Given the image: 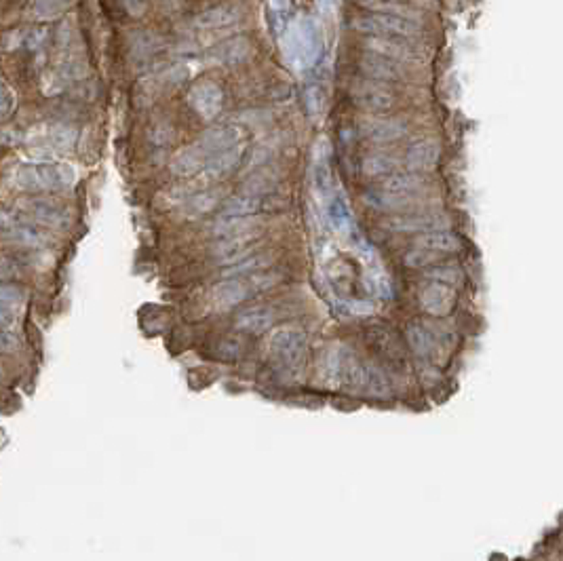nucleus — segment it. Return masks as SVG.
Wrapping results in <instances>:
<instances>
[{"mask_svg": "<svg viewBox=\"0 0 563 561\" xmlns=\"http://www.w3.org/2000/svg\"><path fill=\"white\" fill-rule=\"evenodd\" d=\"M76 179L74 167L70 165H59V163H28V165H19L13 175L11 182L15 188L19 190H64L68 186H72Z\"/></svg>", "mask_w": 563, "mask_h": 561, "instance_id": "f257e3e1", "label": "nucleus"}, {"mask_svg": "<svg viewBox=\"0 0 563 561\" xmlns=\"http://www.w3.org/2000/svg\"><path fill=\"white\" fill-rule=\"evenodd\" d=\"M355 28L382 38H416L422 32L418 19H412L403 13H395V6H380L372 15H365L355 21Z\"/></svg>", "mask_w": 563, "mask_h": 561, "instance_id": "f03ea898", "label": "nucleus"}, {"mask_svg": "<svg viewBox=\"0 0 563 561\" xmlns=\"http://www.w3.org/2000/svg\"><path fill=\"white\" fill-rule=\"evenodd\" d=\"M350 100H352V104L357 108L367 110V112H378V114L393 110L395 104H397L395 93L389 87H384V85H380L376 81L355 83L352 89H350Z\"/></svg>", "mask_w": 563, "mask_h": 561, "instance_id": "7ed1b4c3", "label": "nucleus"}, {"mask_svg": "<svg viewBox=\"0 0 563 561\" xmlns=\"http://www.w3.org/2000/svg\"><path fill=\"white\" fill-rule=\"evenodd\" d=\"M271 353L287 367H297L306 353V333L297 327H281L271 338Z\"/></svg>", "mask_w": 563, "mask_h": 561, "instance_id": "20e7f679", "label": "nucleus"}, {"mask_svg": "<svg viewBox=\"0 0 563 561\" xmlns=\"http://www.w3.org/2000/svg\"><path fill=\"white\" fill-rule=\"evenodd\" d=\"M17 207L28 220L38 222V224H47L53 228H66L70 224L68 209L57 203L45 201V199H25V201H19Z\"/></svg>", "mask_w": 563, "mask_h": 561, "instance_id": "39448f33", "label": "nucleus"}, {"mask_svg": "<svg viewBox=\"0 0 563 561\" xmlns=\"http://www.w3.org/2000/svg\"><path fill=\"white\" fill-rule=\"evenodd\" d=\"M359 131L365 140L374 141V143H391V141L401 140L408 134V125L401 119L372 117L359 123Z\"/></svg>", "mask_w": 563, "mask_h": 561, "instance_id": "423d86ee", "label": "nucleus"}, {"mask_svg": "<svg viewBox=\"0 0 563 561\" xmlns=\"http://www.w3.org/2000/svg\"><path fill=\"white\" fill-rule=\"evenodd\" d=\"M418 302H420L422 310H426L428 314H432V317H445V314H449L454 310L456 289L430 280L428 285H424L422 289H420Z\"/></svg>", "mask_w": 563, "mask_h": 561, "instance_id": "0eeeda50", "label": "nucleus"}, {"mask_svg": "<svg viewBox=\"0 0 563 561\" xmlns=\"http://www.w3.org/2000/svg\"><path fill=\"white\" fill-rule=\"evenodd\" d=\"M365 47L369 49V53L389 57L393 61H412V59H420V53L414 45H410L405 38H382V36H367L365 38Z\"/></svg>", "mask_w": 563, "mask_h": 561, "instance_id": "6e6552de", "label": "nucleus"}, {"mask_svg": "<svg viewBox=\"0 0 563 561\" xmlns=\"http://www.w3.org/2000/svg\"><path fill=\"white\" fill-rule=\"evenodd\" d=\"M254 291L256 289L251 287V280L243 279V277L226 279L213 287V304L220 310H228V308L245 302Z\"/></svg>", "mask_w": 563, "mask_h": 561, "instance_id": "1a4fd4ad", "label": "nucleus"}, {"mask_svg": "<svg viewBox=\"0 0 563 561\" xmlns=\"http://www.w3.org/2000/svg\"><path fill=\"white\" fill-rule=\"evenodd\" d=\"M389 226L397 232H434L447 228V220L441 213H420L414 211L412 215H397L389 222Z\"/></svg>", "mask_w": 563, "mask_h": 561, "instance_id": "9d476101", "label": "nucleus"}, {"mask_svg": "<svg viewBox=\"0 0 563 561\" xmlns=\"http://www.w3.org/2000/svg\"><path fill=\"white\" fill-rule=\"evenodd\" d=\"M190 106L205 119H213L222 108V89L215 83H198L188 93Z\"/></svg>", "mask_w": 563, "mask_h": 561, "instance_id": "9b49d317", "label": "nucleus"}, {"mask_svg": "<svg viewBox=\"0 0 563 561\" xmlns=\"http://www.w3.org/2000/svg\"><path fill=\"white\" fill-rule=\"evenodd\" d=\"M359 68L365 76H369L372 81L376 83H382V81H401L403 78V72L399 68L397 61L389 59V57H382V55H376V53H363L361 59H359Z\"/></svg>", "mask_w": 563, "mask_h": 561, "instance_id": "f8f14e48", "label": "nucleus"}, {"mask_svg": "<svg viewBox=\"0 0 563 561\" xmlns=\"http://www.w3.org/2000/svg\"><path fill=\"white\" fill-rule=\"evenodd\" d=\"M439 158H441V148L432 140H422L410 146L405 154V165L414 173H424L432 171L439 165Z\"/></svg>", "mask_w": 563, "mask_h": 561, "instance_id": "ddd939ff", "label": "nucleus"}, {"mask_svg": "<svg viewBox=\"0 0 563 561\" xmlns=\"http://www.w3.org/2000/svg\"><path fill=\"white\" fill-rule=\"evenodd\" d=\"M209 160H211V156L205 152V148H203L198 141H194L192 146L179 150V152L173 156V160H171V171H173L175 175H186V177H188V175H194L196 171L205 169Z\"/></svg>", "mask_w": 563, "mask_h": 561, "instance_id": "4468645a", "label": "nucleus"}, {"mask_svg": "<svg viewBox=\"0 0 563 561\" xmlns=\"http://www.w3.org/2000/svg\"><path fill=\"white\" fill-rule=\"evenodd\" d=\"M256 243H258V235L256 232L237 235V237H224V241H220L213 252L224 262H235V260L241 262V260L251 256Z\"/></svg>", "mask_w": 563, "mask_h": 561, "instance_id": "2eb2a0df", "label": "nucleus"}, {"mask_svg": "<svg viewBox=\"0 0 563 561\" xmlns=\"http://www.w3.org/2000/svg\"><path fill=\"white\" fill-rule=\"evenodd\" d=\"M426 186V177L422 173H414V171H397L389 177L382 179L380 190L393 192V194H401V196H416V192H420Z\"/></svg>", "mask_w": 563, "mask_h": 561, "instance_id": "dca6fc26", "label": "nucleus"}, {"mask_svg": "<svg viewBox=\"0 0 563 561\" xmlns=\"http://www.w3.org/2000/svg\"><path fill=\"white\" fill-rule=\"evenodd\" d=\"M414 247L430 252V254H437V256H445V254L458 252L460 249V241L449 230H434V232H426V235L416 237Z\"/></svg>", "mask_w": 563, "mask_h": 561, "instance_id": "f3484780", "label": "nucleus"}, {"mask_svg": "<svg viewBox=\"0 0 563 561\" xmlns=\"http://www.w3.org/2000/svg\"><path fill=\"white\" fill-rule=\"evenodd\" d=\"M239 140H241V131H239L237 127L224 125V127H215V129H209L207 134H203V138L198 140V143H201V146L205 148V152L213 158L215 154L235 148Z\"/></svg>", "mask_w": 563, "mask_h": 561, "instance_id": "a211bd4d", "label": "nucleus"}, {"mask_svg": "<svg viewBox=\"0 0 563 561\" xmlns=\"http://www.w3.org/2000/svg\"><path fill=\"white\" fill-rule=\"evenodd\" d=\"M416 196H401V194H393V192H386V190H380V188H374V190H367L363 194V201L367 203V207L372 209H378V211H405L412 207Z\"/></svg>", "mask_w": 563, "mask_h": 561, "instance_id": "6ab92c4d", "label": "nucleus"}, {"mask_svg": "<svg viewBox=\"0 0 563 561\" xmlns=\"http://www.w3.org/2000/svg\"><path fill=\"white\" fill-rule=\"evenodd\" d=\"M408 342L414 353L420 357H432L439 350V338L437 333L422 323H414L408 327Z\"/></svg>", "mask_w": 563, "mask_h": 561, "instance_id": "aec40b11", "label": "nucleus"}, {"mask_svg": "<svg viewBox=\"0 0 563 561\" xmlns=\"http://www.w3.org/2000/svg\"><path fill=\"white\" fill-rule=\"evenodd\" d=\"M275 321V312L271 308L264 306H256V308H247L243 312H239L237 317V327L249 333H262L266 331Z\"/></svg>", "mask_w": 563, "mask_h": 561, "instance_id": "412c9836", "label": "nucleus"}, {"mask_svg": "<svg viewBox=\"0 0 563 561\" xmlns=\"http://www.w3.org/2000/svg\"><path fill=\"white\" fill-rule=\"evenodd\" d=\"M74 143V136L68 127H51L42 136L34 138V146L38 150H51V152H64Z\"/></svg>", "mask_w": 563, "mask_h": 561, "instance_id": "4be33fe9", "label": "nucleus"}, {"mask_svg": "<svg viewBox=\"0 0 563 561\" xmlns=\"http://www.w3.org/2000/svg\"><path fill=\"white\" fill-rule=\"evenodd\" d=\"M361 167H363V173L369 177H389V175L397 173L399 160L395 156L384 154V152H372L363 158Z\"/></svg>", "mask_w": 563, "mask_h": 561, "instance_id": "5701e85b", "label": "nucleus"}, {"mask_svg": "<svg viewBox=\"0 0 563 561\" xmlns=\"http://www.w3.org/2000/svg\"><path fill=\"white\" fill-rule=\"evenodd\" d=\"M424 277L428 280H434V283H441V285H447V287H458L462 285V271L460 266L447 262V264H434L430 268L424 271Z\"/></svg>", "mask_w": 563, "mask_h": 561, "instance_id": "b1692460", "label": "nucleus"}, {"mask_svg": "<svg viewBox=\"0 0 563 561\" xmlns=\"http://www.w3.org/2000/svg\"><path fill=\"white\" fill-rule=\"evenodd\" d=\"M271 264H273V256H268V254H254V256L237 262L230 271H226V277L228 279H235V277H243V275H249V273H260V271H264Z\"/></svg>", "mask_w": 563, "mask_h": 561, "instance_id": "393cba45", "label": "nucleus"}, {"mask_svg": "<svg viewBox=\"0 0 563 561\" xmlns=\"http://www.w3.org/2000/svg\"><path fill=\"white\" fill-rule=\"evenodd\" d=\"M235 19H239V8L237 6H215L205 11L203 15H198V25L205 28H215V25H226L232 23Z\"/></svg>", "mask_w": 563, "mask_h": 561, "instance_id": "a878e982", "label": "nucleus"}, {"mask_svg": "<svg viewBox=\"0 0 563 561\" xmlns=\"http://www.w3.org/2000/svg\"><path fill=\"white\" fill-rule=\"evenodd\" d=\"M249 42L245 38H235V40H228L224 42L220 49H218V61H228V64H235V61H241L247 57L249 53Z\"/></svg>", "mask_w": 563, "mask_h": 561, "instance_id": "bb28decb", "label": "nucleus"}, {"mask_svg": "<svg viewBox=\"0 0 563 561\" xmlns=\"http://www.w3.org/2000/svg\"><path fill=\"white\" fill-rule=\"evenodd\" d=\"M237 160H239V150H237V148H230V150H226V152L215 154V156L207 163L205 169H207L209 177H218V175L228 173V171L237 165Z\"/></svg>", "mask_w": 563, "mask_h": 561, "instance_id": "cd10ccee", "label": "nucleus"}, {"mask_svg": "<svg viewBox=\"0 0 563 561\" xmlns=\"http://www.w3.org/2000/svg\"><path fill=\"white\" fill-rule=\"evenodd\" d=\"M218 201H220V192H203V194H196L194 199L188 201V213L190 215L207 213L211 207H215Z\"/></svg>", "mask_w": 563, "mask_h": 561, "instance_id": "c85d7f7f", "label": "nucleus"}, {"mask_svg": "<svg viewBox=\"0 0 563 561\" xmlns=\"http://www.w3.org/2000/svg\"><path fill=\"white\" fill-rule=\"evenodd\" d=\"M439 260L437 254H430V252H424V249H412L408 256H405V266L410 268H428V264H434Z\"/></svg>", "mask_w": 563, "mask_h": 561, "instance_id": "c756f323", "label": "nucleus"}, {"mask_svg": "<svg viewBox=\"0 0 563 561\" xmlns=\"http://www.w3.org/2000/svg\"><path fill=\"white\" fill-rule=\"evenodd\" d=\"M19 302H23V293H21V289L15 287V285H4V283H0V304L15 306V304H19Z\"/></svg>", "mask_w": 563, "mask_h": 561, "instance_id": "7c9ffc66", "label": "nucleus"}, {"mask_svg": "<svg viewBox=\"0 0 563 561\" xmlns=\"http://www.w3.org/2000/svg\"><path fill=\"white\" fill-rule=\"evenodd\" d=\"M17 323V312H15V306H8V304H0V329H8Z\"/></svg>", "mask_w": 563, "mask_h": 561, "instance_id": "2f4dec72", "label": "nucleus"}, {"mask_svg": "<svg viewBox=\"0 0 563 561\" xmlns=\"http://www.w3.org/2000/svg\"><path fill=\"white\" fill-rule=\"evenodd\" d=\"M17 348H19V340H17V336H13V333L0 329V353H15Z\"/></svg>", "mask_w": 563, "mask_h": 561, "instance_id": "473e14b6", "label": "nucleus"}, {"mask_svg": "<svg viewBox=\"0 0 563 561\" xmlns=\"http://www.w3.org/2000/svg\"><path fill=\"white\" fill-rule=\"evenodd\" d=\"M13 275H17V262L4 254H0V279H8Z\"/></svg>", "mask_w": 563, "mask_h": 561, "instance_id": "72a5a7b5", "label": "nucleus"}, {"mask_svg": "<svg viewBox=\"0 0 563 561\" xmlns=\"http://www.w3.org/2000/svg\"><path fill=\"white\" fill-rule=\"evenodd\" d=\"M13 93L0 83V117H6L13 110Z\"/></svg>", "mask_w": 563, "mask_h": 561, "instance_id": "f704fd0d", "label": "nucleus"}]
</instances>
